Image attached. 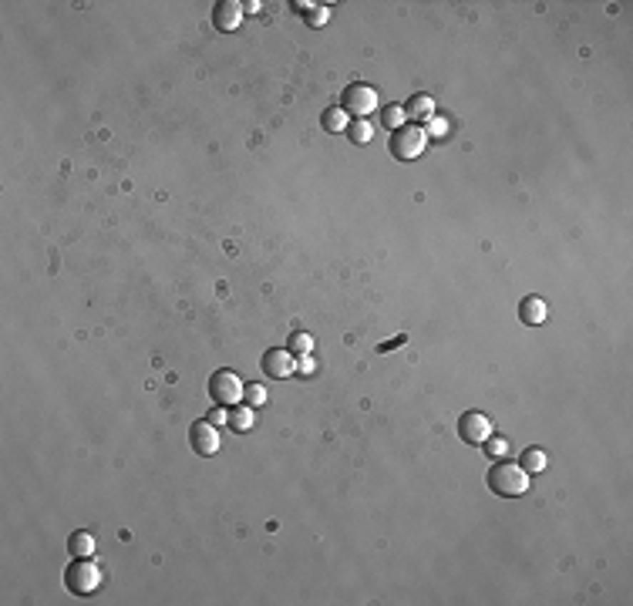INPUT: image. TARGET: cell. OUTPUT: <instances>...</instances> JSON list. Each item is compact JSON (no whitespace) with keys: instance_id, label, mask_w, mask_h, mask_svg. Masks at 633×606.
<instances>
[{"instance_id":"7","label":"cell","mask_w":633,"mask_h":606,"mask_svg":"<svg viewBox=\"0 0 633 606\" xmlns=\"http://www.w3.org/2000/svg\"><path fill=\"white\" fill-rule=\"evenodd\" d=\"M458 438L478 448V445H485L492 438V421L489 415H482V411H465V415L458 418Z\"/></svg>"},{"instance_id":"6","label":"cell","mask_w":633,"mask_h":606,"mask_svg":"<svg viewBox=\"0 0 633 606\" xmlns=\"http://www.w3.org/2000/svg\"><path fill=\"white\" fill-rule=\"evenodd\" d=\"M189 445H192V452L203 455V458L216 455V452H219V445H223V438H219V425H213L209 418H199V421H192Z\"/></svg>"},{"instance_id":"20","label":"cell","mask_w":633,"mask_h":606,"mask_svg":"<svg viewBox=\"0 0 633 606\" xmlns=\"http://www.w3.org/2000/svg\"><path fill=\"white\" fill-rule=\"evenodd\" d=\"M485 452H489L492 458H505V452H509V441H505V438H489V441H485Z\"/></svg>"},{"instance_id":"3","label":"cell","mask_w":633,"mask_h":606,"mask_svg":"<svg viewBox=\"0 0 633 606\" xmlns=\"http://www.w3.org/2000/svg\"><path fill=\"white\" fill-rule=\"evenodd\" d=\"M246 391V380L239 378L236 370H213L209 374V398H213L219 408H236L239 398Z\"/></svg>"},{"instance_id":"23","label":"cell","mask_w":633,"mask_h":606,"mask_svg":"<svg viewBox=\"0 0 633 606\" xmlns=\"http://www.w3.org/2000/svg\"><path fill=\"white\" fill-rule=\"evenodd\" d=\"M293 11H297V14H303V17H307V14L313 11V4H307V0H297V4H293Z\"/></svg>"},{"instance_id":"4","label":"cell","mask_w":633,"mask_h":606,"mask_svg":"<svg viewBox=\"0 0 633 606\" xmlns=\"http://www.w3.org/2000/svg\"><path fill=\"white\" fill-rule=\"evenodd\" d=\"M64 586L68 593L74 596H91L101 586V570H98L91 559H74L71 566L64 570Z\"/></svg>"},{"instance_id":"1","label":"cell","mask_w":633,"mask_h":606,"mask_svg":"<svg viewBox=\"0 0 633 606\" xmlns=\"http://www.w3.org/2000/svg\"><path fill=\"white\" fill-rule=\"evenodd\" d=\"M485 482H489V492H495L499 499H519V495L529 492V472L522 465L505 462V458H499V462L492 465Z\"/></svg>"},{"instance_id":"13","label":"cell","mask_w":633,"mask_h":606,"mask_svg":"<svg viewBox=\"0 0 633 606\" xmlns=\"http://www.w3.org/2000/svg\"><path fill=\"white\" fill-rule=\"evenodd\" d=\"M320 121H323V128L337 135V131H347V125H350V115H347L340 105H334V108H327V111H323Z\"/></svg>"},{"instance_id":"22","label":"cell","mask_w":633,"mask_h":606,"mask_svg":"<svg viewBox=\"0 0 633 606\" xmlns=\"http://www.w3.org/2000/svg\"><path fill=\"white\" fill-rule=\"evenodd\" d=\"M209 421H213V425H226V421H229V411H226V408H219V404H216L213 411H209Z\"/></svg>"},{"instance_id":"16","label":"cell","mask_w":633,"mask_h":606,"mask_svg":"<svg viewBox=\"0 0 633 606\" xmlns=\"http://www.w3.org/2000/svg\"><path fill=\"white\" fill-rule=\"evenodd\" d=\"M519 465L526 468L529 475H539V472H546V452H542V448H526L522 458H519Z\"/></svg>"},{"instance_id":"19","label":"cell","mask_w":633,"mask_h":606,"mask_svg":"<svg viewBox=\"0 0 633 606\" xmlns=\"http://www.w3.org/2000/svg\"><path fill=\"white\" fill-rule=\"evenodd\" d=\"M243 398H246V404H250V408H256V404H266V388H263V384H246Z\"/></svg>"},{"instance_id":"21","label":"cell","mask_w":633,"mask_h":606,"mask_svg":"<svg viewBox=\"0 0 633 606\" xmlns=\"http://www.w3.org/2000/svg\"><path fill=\"white\" fill-rule=\"evenodd\" d=\"M327 17H330V11H327V7H313V11L307 14V24H310V27H320V24H327Z\"/></svg>"},{"instance_id":"14","label":"cell","mask_w":633,"mask_h":606,"mask_svg":"<svg viewBox=\"0 0 633 606\" xmlns=\"http://www.w3.org/2000/svg\"><path fill=\"white\" fill-rule=\"evenodd\" d=\"M253 421H256V418H253V408H250V404H236V408L229 411V421H226V425H229L233 431H250Z\"/></svg>"},{"instance_id":"8","label":"cell","mask_w":633,"mask_h":606,"mask_svg":"<svg viewBox=\"0 0 633 606\" xmlns=\"http://www.w3.org/2000/svg\"><path fill=\"white\" fill-rule=\"evenodd\" d=\"M263 374L273 380H287L293 370H297V354H290L287 347H273V350H266L263 354Z\"/></svg>"},{"instance_id":"10","label":"cell","mask_w":633,"mask_h":606,"mask_svg":"<svg viewBox=\"0 0 633 606\" xmlns=\"http://www.w3.org/2000/svg\"><path fill=\"white\" fill-rule=\"evenodd\" d=\"M405 115L415 125H428L431 118H435V98L431 95H411L407 98V105H405Z\"/></svg>"},{"instance_id":"2","label":"cell","mask_w":633,"mask_h":606,"mask_svg":"<svg viewBox=\"0 0 633 606\" xmlns=\"http://www.w3.org/2000/svg\"><path fill=\"white\" fill-rule=\"evenodd\" d=\"M428 145V131L421 125H401L397 131H391V142H388V152L395 155L397 162H411L418 158Z\"/></svg>"},{"instance_id":"12","label":"cell","mask_w":633,"mask_h":606,"mask_svg":"<svg viewBox=\"0 0 633 606\" xmlns=\"http://www.w3.org/2000/svg\"><path fill=\"white\" fill-rule=\"evenodd\" d=\"M68 552H71L74 559H91V552H95V535L84 532V529L71 532L68 535Z\"/></svg>"},{"instance_id":"18","label":"cell","mask_w":633,"mask_h":606,"mask_svg":"<svg viewBox=\"0 0 633 606\" xmlns=\"http://www.w3.org/2000/svg\"><path fill=\"white\" fill-rule=\"evenodd\" d=\"M310 347H313V340L307 337V333H293V337H290V344H287V350H290V354H297V357H307V354H310Z\"/></svg>"},{"instance_id":"24","label":"cell","mask_w":633,"mask_h":606,"mask_svg":"<svg viewBox=\"0 0 633 606\" xmlns=\"http://www.w3.org/2000/svg\"><path fill=\"white\" fill-rule=\"evenodd\" d=\"M428 125H431V131H438V135H442V131H445V121H438V118H431Z\"/></svg>"},{"instance_id":"5","label":"cell","mask_w":633,"mask_h":606,"mask_svg":"<svg viewBox=\"0 0 633 606\" xmlns=\"http://www.w3.org/2000/svg\"><path fill=\"white\" fill-rule=\"evenodd\" d=\"M340 108H344L347 115H354V118H368V115H374V108H378V91L364 81L347 84L344 95H340Z\"/></svg>"},{"instance_id":"17","label":"cell","mask_w":633,"mask_h":606,"mask_svg":"<svg viewBox=\"0 0 633 606\" xmlns=\"http://www.w3.org/2000/svg\"><path fill=\"white\" fill-rule=\"evenodd\" d=\"M381 121H384V128H391V131H397L401 125L407 121V115H405V105H388L384 108V115H381Z\"/></svg>"},{"instance_id":"9","label":"cell","mask_w":633,"mask_h":606,"mask_svg":"<svg viewBox=\"0 0 633 606\" xmlns=\"http://www.w3.org/2000/svg\"><path fill=\"white\" fill-rule=\"evenodd\" d=\"M243 21V4L239 0H219L213 7V27L216 31H236Z\"/></svg>"},{"instance_id":"15","label":"cell","mask_w":633,"mask_h":606,"mask_svg":"<svg viewBox=\"0 0 633 606\" xmlns=\"http://www.w3.org/2000/svg\"><path fill=\"white\" fill-rule=\"evenodd\" d=\"M347 135H350V142L354 145H368L370 138H374V125H370L368 118H354L350 125H347Z\"/></svg>"},{"instance_id":"11","label":"cell","mask_w":633,"mask_h":606,"mask_svg":"<svg viewBox=\"0 0 633 606\" xmlns=\"http://www.w3.org/2000/svg\"><path fill=\"white\" fill-rule=\"evenodd\" d=\"M546 300L542 297H526L522 303H519V320L526 323V327H539V323L546 320Z\"/></svg>"}]
</instances>
